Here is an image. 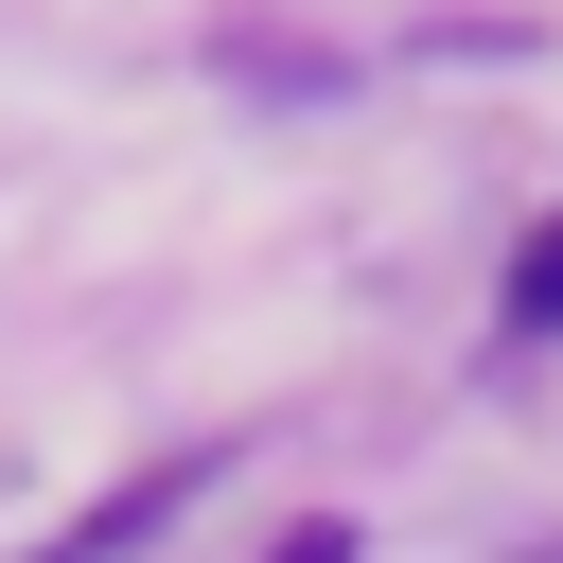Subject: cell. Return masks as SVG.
I'll return each mask as SVG.
<instances>
[{
	"instance_id": "cell-1",
	"label": "cell",
	"mask_w": 563,
	"mask_h": 563,
	"mask_svg": "<svg viewBox=\"0 0 563 563\" xmlns=\"http://www.w3.org/2000/svg\"><path fill=\"white\" fill-rule=\"evenodd\" d=\"M510 334H563V211L510 246Z\"/></svg>"
},
{
	"instance_id": "cell-2",
	"label": "cell",
	"mask_w": 563,
	"mask_h": 563,
	"mask_svg": "<svg viewBox=\"0 0 563 563\" xmlns=\"http://www.w3.org/2000/svg\"><path fill=\"white\" fill-rule=\"evenodd\" d=\"M282 563H352V528H299V545H282Z\"/></svg>"
}]
</instances>
